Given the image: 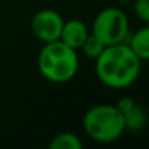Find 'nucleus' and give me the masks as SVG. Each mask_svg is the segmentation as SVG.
I'll return each instance as SVG.
<instances>
[{
	"label": "nucleus",
	"instance_id": "obj_8",
	"mask_svg": "<svg viewBox=\"0 0 149 149\" xmlns=\"http://www.w3.org/2000/svg\"><path fill=\"white\" fill-rule=\"evenodd\" d=\"M124 127L132 132H139L146 126V113L142 107L134 104L127 113L123 114Z\"/></svg>",
	"mask_w": 149,
	"mask_h": 149
},
{
	"label": "nucleus",
	"instance_id": "obj_3",
	"mask_svg": "<svg viewBox=\"0 0 149 149\" xmlns=\"http://www.w3.org/2000/svg\"><path fill=\"white\" fill-rule=\"evenodd\" d=\"M84 130L92 140L98 143H111L117 140L126 130L123 114L116 105H95L84 116Z\"/></svg>",
	"mask_w": 149,
	"mask_h": 149
},
{
	"label": "nucleus",
	"instance_id": "obj_1",
	"mask_svg": "<svg viewBox=\"0 0 149 149\" xmlns=\"http://www.w3.org/2000/svg\"><path fill=\"white\" fill-rule=\"evenodd\" d=\"M142 60L124 42L104 47L95 58L98 79L108 88H127L139 76Z\"/></svg>",
	"mask_w": 149,
	"mask_h": 149
},
{
	"label": "nucleus",
	"instance_id": "obj_4",
	"mask_svg": "<svg viewBox=\"0 0 149 149\" xmlns=\"http://www.w3.org/2000/svg\"><path fill=\"white\" fill-rule=\"evenodd\" d=\"M105 47L124 42L129 35V19L126 13L116 8L102 9L94 19L92 32Z\"/></svg>",
	"mask_w": 149,
	"mask_h": 149
},
{
	"label": "nucleus",
	"instance_id": "obj_6",
	"mask_svg": "<svg viewBox=\"0 0 149 149\" xmlns=\"http://www.w3.org/2000/svg\"><path fill=\"white\" fill-rule=\"evenodd\" d=\"M89 29L86 26V24L81 19H70L67 22L63 24L61 28V34H60V41H63L66 45L78 50L82 47V44L85 42V40L89 35Z\"/></svg>",
	"mask_w": 149,
	"mask_h": 149
},
{
	"label": "nucleus",
	"instance_id": "obj_7",
	"mask_svg": "<svg viewBox=\"0 0 149 149\" xmlns=\"http://www.w3.org/2000/svg\"><path fill=\"white\" fill-rule=\"evenodd\" d=\"M130 50L143 61L149 58V28L143 26L140 29H137L129 42Z\"/></svg>",
	"mask_w": 149,
	"mask_h": 149
},
{
	"label": "nucleus",
	"instance_id": "obj_5",
	"mask_svg": "<svg viewBox=\"0 0 149 149\" xmlns=\"http://www.w3.org/2000/svg\"><path fill=\"white\" fill-rule=\"evenodd\" d=\"M63 24L64 21L58 12L53 9H42L34 15L31 21V28L34 35L45 44L60 38Z\"/></svg>",
	"mask_w": 149,
	"mask_h": 149
},
{
	"label": "nucleus",
	"instance_id": "obj_2",
	"mask_svg": "<svg viewBox=\"0 0 149 149\" xmlns=\"http://www.w3.org/2000/svg\"><path fill=\"white\" fill-rule=\"evenodd\" d=\"M38 69L47 81L53 84H66L74 78L79 69L76 50L60 40L45 42L38 56Z\"/></svg>",
	"mask_w": 149,
	"mask_h": 149
},
{
	"label": "nucleus",
	"instance_id": "obj_11",
	"mask_svg": "<svg viewBox=\"0 0 149 149\" xmlns=\"http://www.w3.org/2000/svg\"><path fill=\"white\" fill-rule=\"evenodd\" d=\"M134 13L142 22L148 24L149 22V0H136Z\"/></svg>",
	"mask_w": 149,
	"mask_h": 149
},
{
	"label": "nucleus",
	"instance_id": "obj_12",
	"mask_svg": "<svg viewBox=\"0 0 149 149\" xmlns=\"http://www.w3.org/2000/svg\"><path fill=\"white\" fill-rule=\"evenodd\" d=\"M134 104H136V102H134L130 97H123V98L118 100V102L116 104V107H117V110H118L121 114H124V113H127Z\"/></svg>",
	"mask_w": 149,
	"mask_h": 149
},
{
	"label": "nucleus",
	"instance_id": "obj_10",
	"mask_svg": "<svg viewBox=\"0 0 149 149\" xmlns=\"http://www.w3.org/2000/svg\"><path fill=\"white\" fill-rule=\"evenodd\" d=\"M104 47H105V45H104L97 37H94L92 34H89L88 38L85 40V42L82 44L81 50H82V53H84L88 58L95 60V58L101 54V51L104 50Z\"/></svg>",
	"mask_w": 149,
	"mask_h": 149
},
{
	"label": "nucleus",
	"instance_id": "obj_9",
	"mask_svg": "<svg viewBox=\"0 0 149 149\" xmlns=\"http://www.w3.org/2000/svg\"><path fill=\"white\" fill-rule=\"evenodd\" d=\"M81 139L70 132H63L56 134L50 142V149H82Z\"/></svg>",
	"mask_w": 149,
	"mask_h": 149
}]
</instances>
